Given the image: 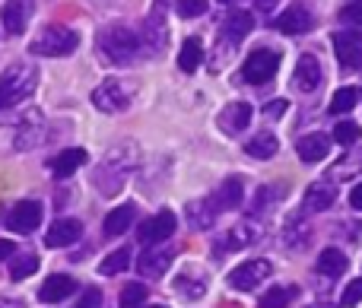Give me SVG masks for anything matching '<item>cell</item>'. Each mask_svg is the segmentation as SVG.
<instances>
[{"mask_svg":"<svg viewBox=\"0 0 362 308\" xmlns=\"http://www.w3.org/2000/svg\"><path fill=\"white\" fill-rule=\"evenodd\" d=\"M38 86V67L32 61H16L0 73V112L16 108L35 93Z\"/></svg>","mask_w":362,"mask_h":308,"instance_id":"6da1fadb","label":"cell"},{"mask_svg":"<svg viewBox=\"0 0 362 308\" xmlns=\"http://www.w3.org/2000/svg\"><path fill=\"white\" fill-rule=\"evenodd\" d=\"M134 165H137V146L134 143H124V146L108 150V156L102 159V165L95 169V175H93L95 188H99L102 194H118Z\"/></svg>","mask_w":362,"mask_h":308,"instance_id":"7a4b0ae2","label":"cell"},{"mask_svg":"<svg viewBox=\"0 0 362 308\" xmlns=\"http://www.w3.org/2000/svg\"><path fill=\"white\" fill-rule=\"evenodd\" d=\"M140 45H144L140 35L134 29H127V25H108V29H102L99 38H95L99 54L105 57L108 64H115V67H127V64L137 61Z\"/></svg>","mask_w":362,"mask_h":308,"instance_id":"3957f363","label":"cell"},{"mask_svg":"<svg viewBox=\"0 0 362 308\" xmlns=\"http://www.w3.org/2000/svg\"><path fill=\"white\" fill-rule=\"evenodd\" d=\"M76 45H80V35H76L74 29L51 23V25H45V29L29 42V54L67 57V54H74V51H76Z\"/></svg>","mask_w":362,"mask_h":308,"instance_id":"277c9868","label":"cell"},{"mask_svg":"<svg viewBox=\"0 0 362 308\" xmlns=\"http://www.w3.org/2000/svg\"><path fill=\"white\" fill-rule=\"evenodd\" d=\"M276 70H280V54H276L274 48H257V51H251V54L245 57V64H242V80H245V83H255V86H261V83H270V80H274Z\"/></svg>","mask_w":362,"mask_h":308,"instance_id":"5b68a950","label":"cell"},{"mask_svg":"<svg viewBox=\"0 0 362 308\" xmlns=\"http://www.w3.org/2000/svg\"><path fill=\"white\" fill-rule=\"evenodd\" d=\"M93 105L105 114L127 112V105H131V93H127L118 80H105L102 86L93 89Z\"/></svg>","mask_w":362,"mask_h":308,"instance_id":"8992f818","label":"cell"},{"mask_svg":"<svg viewBox=\"0 0 362 308\" xmlns=\"http://www.w3.org/2000/svg\"><path fill=\"white\" fill-rule=\"evenodd\" d=\"M42 216H45L42 203L38 201H23V203H16V207L6 213V229L16 232V235H29V232H35V229L42 226Z\"/></svg>","mask_w":362,"mask_h":308,"instance_id":"52a82bcc","label":"cell"},{"mask_svg":"<svg viewBox=\"0 0 362 308\" xmlns=\"http://www.w3.org/2000/svg\"><path fill=\"white\" fill-rule=\"evenodd\" d=\"M334 54H337L340 67L356 70L362 67V29H344L334 35Z\"/></svg>","mask_w":362,"mask_h":308,"instance_id":"ba28073f","label":"cell"},{"mask_svg":"<svg viewBox=\"0 0 362 308\" xmlns=\"http://www.w3.org/2000/svg\"><path fill=\"white\" fill-rule=\"evenodd\" d=\"M274 273V267H270V261H245V264H238L235 271L229 273V286L232 290H242V292H248V290H255L257 283H264V280Z\"/></svg>","mask_w":362,"mask_h":308,"instance_id":"9c48e42d","label":"cell"},{"mask_svg":"<svg viewBox=\"0 0 362 308\" xmlns=\"http://www.w3.org/2000/svg\"><path fill=\"white\" fill-rule=\"evenodd\" d=\"M274 29H280L283 35H305L315 29V13L305 4H289V10L276 16Z\"/></svg>","mask_w":362,"mask_h":308,"instance_id":"30bf717a","label":"cell"},{"mask_svg":"<svg viewBox=\"0 0 362 308\" xmlns=\"http://www.w3.org/2000/svg\"><path fill=\"white\" fill-rule=\"evenodd\" d=\"M175 213L172 210H159L156 216H150V220L140 226L137 239L144 242V245H159V242H165L172 232H175Z\"/></svg>","mask_w":362,"mask_h":308,"instance_id":"8fae6325","label":"cell"},{"mask_svg":"<svg viewBox=\"0 0 362 308\" xmlns=\"http://www.w3.org/2000/svg\"><path fill=\"white\" fill-rule=\"evenodd\" d=\"M165 6H169V0H153V10L144 23V38L140 42H146L150 51H163L165 45Z\"/></svg>","mask_w":362,"mask_h":308,"instance_id":"7c38bea8","label":"cell"},{"mask_svg":"<svg viewBox=\"0 0 362 308\" xmlns=\"http://www.w3.org/2000/svg\"><path fill=\"white\" fill-rule=\"evenodd\" d=\"M32 13H35V0H10L0 10V23H4L6 35H19V32L29 25Z\"/></svg>","mask_w":362,"mask_h":308,"instance_id":"4fadbf2b","label":"cell"},{"mask_svg":"<svg viewBox=\"0 0 362 308\" xmlns=\"http://www.w3.org/2000/svg\"><path fill=\"white\" fill-rule=\"evenodd\" d=\"M293 86L299 93H315L321 86V64L315 54H302L299 64H296V73H293Z\"/></svg>","mask_w":362,"mask_h":308,"instance_id":"5bb4252c","label":"cell"},{"mask_svg":"<svg viewBox=\"0 0 362 308\" xmlns=\"http://www.w3.org/2000/svg\"><path fill=\"white\" fill-rule=\"evenodd\" d=\"M83 223L80 220H57L54 226L45 232V248H67L80 239Z\"/></svg>","mask_w":362,"mask_h":308,"instance_id":"9a60e30c","label":"cell"},{"mask_svg":"<svg viewBox=\"0 0 362 308\" xmlns=\"http://www.w3.org/2000/svg\"><path fill=\"white\" fill-rule=\"evenodd\" d=\"M251 121V105L248 102H232V105L223 108V114H219V131L229 134V137H235L238 131H245Z\"/></svg>","mask_w":362,"mask_h":308,"instance_id":"2e32d148","label":"cell"},{"mask_svg":"<svg viewBox=\"0 0 362 308\" xmlns=\"http://www.w3.org/2000/svg\"><path fill=\"white\" fill-rule=\"evenodd\" d=\"M334 201H337V184L325 178V182H315L312 188L305 191V203H302V207H305L308 213H321V210L334 207Z\"/></svg>","mask_w":362,"mask_h":308,"instance_id":"e0dca14e","label":"cell"},{"mask_svg":"<svg viewBox=\"0 0 362 308\" xmlns=\"http://www.w3.org/2000/svg\"><path fill=\"white\" fill-rule=\"evenodd\" d=\"M76 292V280L67 277V273H54V277H48V283L38 290V299H42L45 305H54V302H64L67 296H74Z\"/></svg>","mask_w":362,"mask_h":308,"instance_id":"ac0fdd59","label":"cell"},{"mask_svg":"<svg viewBox=\"0 0 362 308\" xmlns=\"http://www.w3.org/2000/svg\"><path fill=\"white\" fill-rule=\"evenodd\" d=\"M172 258H175V254H172L169 248H150V251H144L137 258V271L144 273V277H163V273L169 271Z\"/></svg>","mask_w":362,"mask_h":308,"instance_id":"d6986e66","label":"cell"},{"mask_svg":"<svg viewBox=\"0 0 362 308\" xmlns=\"http://www.w3.org/2000/svg\"><path fill=\"white\" fill-rule=\"evenodd\" d=\"M242 191H245L242 178H226V182L210 194V203L216 207V213L219 210H235L238 203H242Z\"/></svg>","mask_w":362,"mask_h":308,"instance_id":"ffe728a7","label":"cell"},{"mask_svg":"<svg viewBox=\"0 0 362 308\" xmlns=\"http://www.w3.org/2000/svg\"><path fill=\"white\" fill-rule=\"evenodd\" d=\"M134 220H137V207H134V203L115 207L112 213L105 216V223H102V232H105L108 239H115V235H124L127 229L134 226Z\"/></svg>","mask_w":362,"mask_h":308,"instance_id":"44dd1931","label":"cell"},{"mask_svg":"<svg viewBox=\"0 0 362 308\" xmlns=\"http://www.w3.org/2000/svg\"><path fill=\"white\" fill-rule=\"evenodd\" d=\"M80 165H86V150H80V146H74V150H64L57 153V156H51L48 169L54 172L57 178H70Z\"/></svg>","mask_w":362,"mask_h":308,"instance_id":"7402d4cb","label":"cell"},{"mask_svg":"<svg viewBox=\"0 0 362 308\" xmlns=\"http://www.w3.org/2000/svg\"><path fill=\"white\" fill-rule=\"evenodd\" d=\"M51 140H54V131H48V127H42V124H35V121H32V124L19 127L13 146H16V150H35V146L51 143Z\"/></svg>","mask_w":362,"mask_h":308,"instance_id":"603a6c76","label":"cell"},{"mask_svg":"<svg viewBox=\"0 0 362 308\" xmlns=\"http://www.w3.org/2000/svg\"><path fill=\"white\" fill-rule=\"evenodd\" d=\"M327 150H331V140L325 137V134H308V137L299 140V146H296V153H299L302 162H321V159L327 156Z\"/></svg>","mask_w":362,"mask_h":308,"instance_id":"cb8c5ba5","label":"cell"},{"mask_svg":"<svg viewBox=\"0 0 362 308\" xmlns=\"http://www.w3.org/2000/svg\"><path fill=\"white\" fill-rule=\"evenodd\" d=\"M261 239V232H257V226L255 223H242V226H235V229H229V232H223V239H219V248H232V251H235V248H248V245H255V242Z\"/></svg>","mask_w":362,"mask_h":308,"instance_id":"d4e9b609","label":"cell"},{"mask_svg":"<svg viewBox=\"0 0 362 308\" xmlns=\"http://www.w3.org/2000/svg\"><path fill=\"white\" fill-rule=\"evenodd\" d=\"M251 29H255V16H251V13H245V10L229 13V16H226V23H223V35L229 38V42H235V45L242 42V38H248Z\"/></svg>","mask_w":362,"mask_h":308,"instance_id":"484cf974","label":"cell"},{"mask_svg":"<svg viewBox=\"0 0 362 308\" xmlns=\"http://www.w3.org/2000/svg\"><path fill=\"white\" fill-rule=\"evenodd\" d=\"M175 290H178L185 299H200V296L206 292V277H204V271H197V267H187L185 273H178Z\"/></svg>","mask_w":362,"mask_h":308,"instance_id":"4316f807","label":"cell"},{"mask_svg":"<svg viewBox=\"0 0 362 308\" xmlns=\"http://www.w3.org/2000/svg\"><path fill=\"white\" fill-rule=\"evenodd\" d=\"M185 213H187V226H194V229H213V223H216V207L210 203V197L187 203Z\"/></svg>","mask_w":362,"mask_h":308,"instance_id":"83f0119b","label":"cell"},{"mask_svg":"<svg viewBox=\"0 0 362 308\" xmlns=\"http://www.w3.org/2000/svg\"><path fill=\"white\" fill-rule=\"evenodd\" d=\"M286 194V188L283 184H264V188H257L255 201H251V216H264L274 210V203L280 201V197Z\"/></svg>","mask_w":362,"mask_h":308,"instance_id":"f1b7e54d","label":"cell"},{"mask_svg":"<svg viewBox=\"0 0 362 308\" xmlns=\"http://www.w3.org/2000/svg\"><path fill=\"white\" fill-rule=\"evenodd\" d=\"M276 150H280V140H276L270 131L257 134V137H251L248 143H245V153H248L251 159H274Z\"/></svg>","mask_w":362,"mask_h":308,"instance_id":"f546056e","label":"cell"},{"mask_svg":"<svg viewBox=\"0 0 362 308\" xmlns=\"http://www.w3.org/2000/svg\"><path fill=\"white\" fill-rule=\"evenodd\" d=\"M344 271H346V258L340 248H325V251L318 254V273H325V277H340Z\"/></svg>","mask_w":362,"mask_h":308,"instance_id":"4dcf8cb0","label":"cell"},{"mask_svg":"<svg viewBox=\"0 0 362 308\" xmlns=\"http://www.w3.org/2000/svg\"><path fill=\"white\" fill-rule=\"evenodd\" d=\"M353 175H362V150L359 153H350V156L344 159V162L331 165L327 169V182H344V178H353Z\"/></svg>","mask_w":362,"mask_h":308,"instance_id":"1f68e13d","label":"cell"},{"mask_svg":"<svg viewBox=\"0 0 362 308\" xmlns=\"http://www.w3.org/2000/svg\"><path fill=\"white\" fill-rule=\"evenodd\" d=\"M200 57H204V48H200V38H187L181 45V54H178V67L185 73H194L200 67Z\"/></svg>","mask_w":362,"mask_h":308,"instance_id":"d6a6232c","label":"cell"},{"mask_svg":"<svg viewBox=\"0 0 362 308\" xmlns=\"http://www.w3.org/2000/svg\"><path fill=\"white\" fill-rule=\"evenodd\" d=\"M359 99H362L359 89H353V86L337 89V93L331 95V112H334V114H346V112H353V108L359 105Z\"/></svg>","mask_w":362,"mask_h":308,"instance_id":"836d02e7","label":"cell"},{"mask_svg":"<svg viewBox=\"0 0 362 308\" xmlns=\"http://www.w3.org/2000/svg\"><path fill=\"white\" fill-rule=\"evenodd\" d=\"M296 299V286H270L261 296V308H289Z\"/></svg>","mask_w":362,"mask_h":308,"instance_id":"e575fe53","label":"cell"},{"mask_svg":"<svg viewBox=\"0 0 362 308\" xmlns=\"http://www.w3.org/2000/svg\"><path fill=\"white\" fill-rule=\"evenodd\" d=\"M286 245H293V248H302L308 242V226H305V216L302 213H296V216H289L286 220Z\"/></svg>","mask_w":362,"mask_h":308,"instance_id":"d590c367","label":"cell"},{"mask_svg":"<svg viewBox=\"0 0 362 308\" xmlns=\"http://www.w3.org/2000/svg\"><path fill=\"white\" fill-rule=\"evenodd\" d=\"M131 267V248H118V251H112L105 261L99 264V271L105 273V277H115V273L127 271Z\"/></svg>","mask_w":362,"mask_h":308,"instance_id":"8d00e7d4","label":"cell"},{"mask_svg":"<svg viewBox=\"0 0 362 308\" xmlns=\"http://www.w3.org/2000/svg\"><path fill=\"white\" fill-rule=\"evenodd\" d=\"M359 137H362V127L356 121H340V124L334 127V140H337L340 146H353Z\"/></svg>","mask_w":362,"mask_h":308,"instance_id":"74e56055","label":"cell"},{"mask_svg":"<svg viewBox=\"0 0 362 308\" xmlns=\"http://www.w3.org/2000/svg\"><path fill=\"white\" fill-rule=\"evenodd\" d=\"M35 271H38V258H35V254H19V258H13L10 277L13 280H23V277H32Z\"/></svg>","mask_w":362,"mask_h":308,"instance_id":"f35d334b","label":"cell"},{"mask_svg":"<svg viewBox=\"0 0 362 308\" xmlns=\"http://www.w3.org/2000/svg\"><path fill=\"white\" fill-rule=\"evenodd\" d=\"M146 302V286L144 283H127L121 292V308H140Z\"/></svg>","mask_w":362,"mask_h":308,"instance_id":"ab89813d","label":"cell"},{"mask_svg":"<svg viewBox=\"0 0 362 308\" xmlns=\"http://www.w3.org/2000/svg\"><path fill=\"white\" fill-rule=\"evenodd\" d=\"M178 4V16L194 19V16H204L206 13V0H175Z\"/></svg>","mask_w":362,"mask_h":308,"instance_id":"60d3db41","label":"cell"},{"mask_svg":"<svg viewBox=\"0 0 362 308\" xmlns=\"http://www.w3.org/2000/svg\"><path fill=\"white\" fill-rule=\"evenodd\" d=\"M359 302H362V277L353 280V283H346L344 296H340V305H344V308H353V305H359Z\"/></svg>","mask_w":362,"mask_h":308,"instance_id":"b9f144b4","label":"cell"},{"mask_svg":"<svg viewBox=\"0 0 362 308\" xmlns=\"http://www.w3.org/2000/svg\"><path fill=\"white\" fill-rule=\"evenodd\" d=\"M340 19L350 25H362V0H353V4H346L344 10H340Z\"/></svg>","mask_w":362,"mask_h":308,"instance_id":"7bdbcfd3","label":"cell"},{"mask_svg":"<svg viewBox=\"0 0 362 308\" xmlns=\"http://www.w3.org/2000/svg\"><path fill=\"white\" fill-rule=\"evenodd\" d=\"M74 308H102V292L99 290H86L83 292V299Z\"/></svg>","mask_w":362,"mask_h":308,"instance_id":"ee69618b","label":"cell"},{"mask_svg":"<svg viewBox=\"0 0 362 308\" xmlns=\"http://www.w3.org/2000/svg\"><path fill=\"white\" fill-rule=\"evenodd\" d=\"M289 108V102L286 99H274V102H267V118H280L283 112Z\"/></svg>","mask_w":362,"mask_h":308,"instance_id":"f6af8a7d","label":"cell"},{"mask_svg":"<svg viewBox=\"0 0 362 308\" xmlns=\"http://www.w3.org/2000/svg\"><path fill=\"white\" fill-rule=\"evenodd\" d=\"M350 203H353V207H356V210H362V182H359L356 188L350 191Z\"/></svg>","mask_w":362,"mask_h":308,"instance_id":"bcb514c9","label":"cell"},{"mask_svg":"<svg viewBox=\"0 0 362 308\" xmlns=\"http://www.w3.org/2000/svg\"><path fill=\"white\" fill-rule=\"evenodd\" d=\"M6 254H16V245L6 239H0V261H6Z\"/></svg>","mask_w":362,"mask_h":308,"instance_id":"7dc6e473","label":"cell"},{"mask_svg":"<svg viewBox=\"0 0 362 308\" xmlns=\"http://www.w3.org/2000/svg\"><path fill=\"white\" fill-rule=\"evenodd\" d=\"M0 308H25L19 299H10V296H0Z\"/></svg>","mask_w":362,"mask_h":308,"instance_id":"c3c4849f","label":"cell"},{"mask_svg":"<svg viewBox=\"0 0 362 308\" xmlns=\"http://www.w3.org/2000/svg\"><path fill=\"white\" fill-rule=\"evenodd\" d=\"M276 4H280V0H257V10H261V13H270Z\"/></svg>","mask_w":362,"mask_h":308,"instance_id":"681fc988","label":"cell"},{"mask_svg":"<svg viewBox=\"0 0 362 308\" xmlns=\"http://www.w3.org/2000/svg\"><path fill=\"white\" fill-rule=\"evenodd\" d=\"M315 308H334V305H315Z\"/></svg>","mask_w":362,"mask_h":308,"instance_id":"f907efd6","label":"cell"},{"mask_svg":"<svg viewBox=\"0 0 362 308\" xmlns=\"http://www.w3.org/2000/svg\"><path fill=\"white\" fill-rule=\"evenodd\" d=\"M219 4H232V0H219Z\"/></svg>","mask_w":362,"mask_h":308,"instance_id":"816d5d0a","label":"cell"},{"mask_svg":"<svg viewBox=\"0 0 362 308\" xmlns=\"http://www.w3.org/2000/svg\"><path fill=\"white\" fill-rule=\"evenodd\" d=\"M150 308H165V305H150Z\"/></svg>","mask_w":362,"mask_h":308,"instance_id":"f5cc1de1","label":"cell"}]
</instances>
